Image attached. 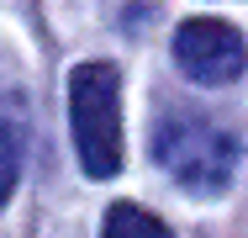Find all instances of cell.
Here are the masks:
<instances>
[{"label": "cell", "mask_w": 248, "mask_h": 238, "mask_svg": "<svg viewBox=\"0 0 248 238\" xmlns=\"http://www.w3.org/2000/svg\"><path fill=\"white\" fill-rule=\"evenodd\" d=\"M153 159L185 190L217 196V190H227L232 170H238V138H232V127H222L206 111H169L153 127Z\"/></svg>", "instance_id": "1"}, {"label": "cell", "mask_w": 248, "mask_h": 238, "mask_svg": "<svg viewBox=\"0 0 248 238\" xmlns=\"http://www.w3.org/2000/svg\"><path fill=\"white\" fill-rule=\"evenodd\" d=\"M69 122L90 180L122 170V74L111 64H79L69 74Z\"/></svg>", "instance_id": "2"}, {"label": "cell", "mask_w": 248, "mask_h": 238, "mask_svg": "<svg viewBox=\"0 0 248 238\" xmlns=\"http://www.w3.org/2000/svg\"><path fill=\"white\" fill-rule=\"evenodd\" d=\"M174 64L196 80V85H232L248 69V43L232 21L196 16L174 27Z\"/></svg>", "instance_id": "3"}, {"label": "cell", "mask_w": 248, "mask_h": 238, "mask_svg": "<svg viewBox=\"0 0 248 238\" xmlns=\"http://www.w3.org/2000/svg\"><path fill=\"white\" fill-rule=\"evenodd\" d=\"M100 238H174L169 233V222H158L148 206H132V201H116L111 212H106V228Z\"/></svg>", "instance_id": "4"}, {"label": "cell", "mask_w": 248, "mask_h": 238, "mask_svg": "<svg viewBox=\"0 0 248 238\" xmlns=\"http://www.w3.org/2000/svg\"><path fill=\"white\" fill-rule=\"evenodd\" d=\"M16 170H21V143L11 133V122H0V206H5L11 190H16Z\"/></svg>", "instance_id": "5"}]
</instances>
